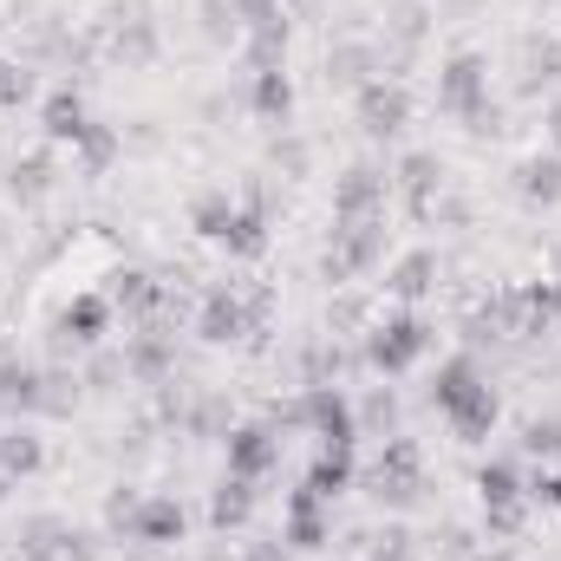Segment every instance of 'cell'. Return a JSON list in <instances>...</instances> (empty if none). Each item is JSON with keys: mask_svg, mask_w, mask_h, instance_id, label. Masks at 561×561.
Wrapping results in <instances>:
<instances>
[{"mask_svg": "<svg viewBox=\"0 0 561 561\" xmlns=\"http://www.w3.org/2000/svg\"><path fill=\"white\" fill-rule=\"evenodd\" d=\"M431 405L444 412V424H450L463 444H483V437L496 431V392H490V379H483V366H477L470 353H457V359L437 366Z\"/></svg>", "mask_w": 561, "mask_h": 561, "instance_id": "cell-1", "label": "cell"}, {"mask_svg": "<svg viewBox=\"0 0 561 561\" xmlns=\"http://www.w3.org/2000/svg\"><path fill=\"white\" fill-rule=\"evenodd\" d=\"M437 105H444L450 118H463L470 131H490V125H496L483 53H450V59H444V72H437Z\"/></svg>", "mask_w": 561, "mask_h": 561, "instance_id": "cell-2", "label": "cell"}, {"mask_svg": "<svg viewBox=\"0 0 561 561\" xmlns=\"http://www.w3.org/2000/svg\"><path fill=\"white\" fill-rule=\"evenodd\" d=\"M424 353H431V327H424L412 307H399V313H386V320H373V327H366V366H373V373H386V379L412 373Z\"/></svg>", "mask_w": 561, "mask_h": 561, "instance_id": "cell-3", "label": "cell"}, {"mask_svg": "<svg viewBox=\"0 0 561 561\" xmlns=\"http://www.w3.org/2000/svg\"><path fill=\"white\" fill-rule=\"evenodd\" d=\"M477 496H483V516H490L496 536H516V529H523V516H529V483H523L516 463L490 457V463L477 470Z\"/></svg>", "mask_w": 561, "mask_h": 561, "instance_id": "cell-4", "label": "cell"}, {"mask_svg": "<svg viewBox=\"0 0 561 561\" xmlns=\"http://www.w3.org/2000/svg\"><path fill=\"white\" fill-rule=\"evenodd\" d=\"M424 490V457L412 437H392L386 444V457H379V470H373V496L379 503H392V510H412Z\"/></svg>", "mask_w": 561, "mask_h": 561, "instance_id": "cell-5", "label": "cell"}, {"mask_svg": "<svg viewBox=\"0 0 561 561\" xmlns=\"http://www.w3.org/2000/svg\"><path fill=\"white\" fill-rule=\"evenodd\" d=\"M300 424H313L320 444H340V450L359 444V419H353V405H346L340 386H307L300 392Z\"/></svg>", "mask_w": 561, "mask_h": 561, "instance_id": "cell-6", "label": "cell"}, {"mask_svg": "<svg viewBox=\"0 0 561 561\" xmlns=\"http://www.w3.org/2000/svg\"><path fill=\"white\" fill-rule=\"evenodd\" d=\"M412 125V99H405V85H392V79H366L359 85V131L366 138H399Z\"/></svg>", "mask_w": 561, "mask_h": 561, "instance_id": "cell-7", "label": "cell"}, {"mask_svg": "<svg viewBox=\"0 0 561 561\" xmlns=\"http://www.w3.org/2000/svg\"><path fill=\"white\" fill-rule=\"evenodd\" d=\"M222 444H229V477L262 483V477L280 463V431H275V424H236Z\"/></svg>", "mask_w": 561, "mask_h": 561, "instance_id": "cell-8", "label": "cell"}, {"mask_svg": "<svg viewBox=\"0 0 561 561\" xmlns=\"http://www.w3.org/2000/svg\"><path fill=\"white\" fill-rule=\"evenodd\" d=\"M366 216H386V170L353 163L333 183V222H366Z\"/></svg>", "mask_w": 561, "mask_h": 561, "instance_id": "cell-9", "label": "cell"}, {"mask_svg": "<svg viewBox=\"0 0 561 561\" xmlns=\"http://www.w3.org/2000/svg\"><path fill=\"white\" fill-rule=\"evenodd\" d=\"M255 320H249V307H242V294L236 287H209L203 294V307H196V333L209 340V346H229V340H242Z\"/></svg>", "mask_w": 561, "mask_h": 561, "instance_id": "cell-10", "label": "cell"}, {"mask_svg": "<svg viewBox=\"0 0 561 561\" xmlns=\"http://www.w3.org/2000/svg\"><path fill=\"white\" fill-rule=\"evenodd\" d=\"M183 529H190V516H183V503H176V496H144L125 536L144 542V549H176V542H183Z\"/></svg>", "mask_w": 561, "mask_h": 561, "instance_id": "cell-11", "label": "cell"}, {"mask_svg": "<svg viewBox=\"0 0 561 561\" xmlns=\"http://www.w3.org/2000/svg\"><path fill=\"white\" fill-rule=\"evenodd\" d=\"M327 510H333V503H320V496L300 483V490L287 496V529H280V542H287V549H327V536H333Z\"/></svg>", "mask_w": 561, "mask_h": 561, "instance_id": "cell-12", "label": "cell"}, {"mask_svg": "<svg viewBox=\"0 0 561 561\" xmlns=\"http://www.w3.org/2000/svg\"><path fill=\"white\" fill-rule=\"evenodd\" d=\"M0 412L39 419L46 412V373H33L26 359H0Z\"/></svg>", "mask_w": 561, "mask_h": 561, "instance_id": "cell-13", "label": "cell"}, {"mask_svg": "<svg viewBox=\"0 0 561 561\" xmlns=\"http://www.w3.org/2000/svg\"><path fill=\"white\" fill-rule=\"evenodd\" d=\"M222 249H229L236 262H262V255H268V196H262V190L236 209V222H229Z\"/></svg>", "mask_w": 561, "mask_h": 561, "instance_id": "cell-14", "label": "cell"}, {"mask_svg": "<svg viewBox=\"0 0 561 561\" xmlns=\"http://www.w3.org/2000/svg\"><path fill=\"white\" fill-rule=\"evenodd\" d=\"M431 287H437V255H431V249H412V255H399V262L386 268V294H392L399 307H419Z\"/></svg>", "mask_w": 561, "mask_h": 561, "instance_id": "cell-15", "label": "cell"}, {"mask_svg": "<svg viewBox=\"0 0 561 561\" xmlns=\"http://www.w3.org/2000/svg\"><path fill=\"white\" fill-rule=\"evenodd\" d=\"M105 327H112V294H72L66 313H59V333L79 340V346H99Z\"/></svg>", "mask_w": 561, "mask_h": 561, "instance_id": "cell-16", "label": "cell"}, {"mask_svg": "<svg viewBox=\"0 0 561 561\" xmlns=\"http://www.w3.org/2000/svg\"><path fill=\"white\" fill-rule=\"evenodd\" d=\"M516 196H523L529 209H556L561 203V150H549V157H523V163H516Z\"/></svg>", "mask_w": 561, "mask_h": 561, "instance_id": "cell-17", "label": "cell"}, {"mask_svg": "<svg viewBox=\"0 0 561 561\" xmlns=\"http://www.w3.org/2000/svg\"><path fill=\"white\" fill-rule=\"evenodd\" d=\"M399 183L412 190V209L431 222V216H437V190H444V163H437L431 150H405V157H399Z\"/></svg>", "mask_w": 561, "mask_h": 561, "instance_id": "cell-18", "label": "cell"}, {"mask_svg": "<svg viewBox=\"0 0 561 561\" xmlns=\"http://www.w3.org/2000/svg\"><path fill=\"white\" fill-rule=\"evenodd\" d=\"M39 125H46V144H79L92 118H85V99H79L72 85H59V92L39 105Z\"/></svg>", "mask_w": 561, "mask_h": 561, "instance_id": "cell-19", "label": "cell"}, {"mask_svg": "<svg viewBox=\"0 0 561 561\" xmlns=\"http://www.w3.org/2000/svg\"><path fill=\"white\" fill-rule=\"evenodd\" d=\"M353 450H340V444H320V457H313V470H307V490L320 496V503H333V496H346L353 490Z\"/></svg>", "mask_w": 561, "mask_h": 561, "instance_id": "cell-20", "label": "cell"}, {"mask_svg": "<svg viewBox=\"0 0 561 561\" xmlns=\"http://www.w3.org/2000/svg\"><path fill=\"white\" fill-rule=\"evenodd\" d=\"M125 373H131V379H144V386H157V379L170 373V333H163V327H144V333H131V346H125Z\"/></svg>", "mask_w": 561, "mask_h": 561, "instance_id": "cell-21", "label": "cell"}, {"mask_svg": "<svg viewBox=\"0 0 561 561\" xmlns=\"http://www.w3.org/2000/svg\"><path fill=\"white\" fill-rule=\"evenodd\" d=\"M39 463H46L39 431H33V424H7V431H0V470H7V483H13V477H33Z\"/></svg>", "mask_w": 561, "mask_h": 561, "instance_id": "cell-22", "label": "cell"}, {"mask_svg": "<svg viewBox=\"0 0 561 561\" xmlns=\"http://www.w3.org/2000/svg\"><path fill=\"white\" fill-rule=\"evenodd\" d=\"M249 510H255V483H249V477H222L216 496H209V523H216V529H242Z\"/></svg>", "mask_w": 561, "mask_h": 561, "instance_id": "cell-23", "label": "cell"}, {"mask_svg": "<svg viewBox=\"0 0 561 561\" xmlns=\"http://www.w3.org/2000/svg\"><path fill=\"white\" fill-rule=\"evenodd\" d=\"M112 307H125V313L150 320V313L163 307V287L144 275V268H118V275H112Z\"/></svg>", "mask_w": 561, "mask_h": 561, "instance_id": "cell-24", "label": "cell"}, {"mask_svg": "<svg viewBox=\"0 0 561 561\" xmlns=\"http://www.w3.org/2000/svg\"><path fill=\"white\" fill-rule=\"evenodd\" d=\"M249 105H255V118L262 125H287V112H294V85H287V72H255V92H249Z\"/></svg>", "mask_w": 561, "mask_h": 561, "instance_id": "cell-25", "label": "cell"}, {"mask_svg": "<svg viewBox=\"0 0 561 561\" xmlns=\"http://www.w3.org/2000/svg\"><path fill=\"white\" fill-rule=\"evenodd\" d=\"M229 222H236V203H229V190H203V196L190 203V229H196V236L222 242V236H229Z\"/></svg>", "mask_w": 561, "mask_h": 561, "instance_id": "cell-26", "label": "cell"}, {"mask_svg": "<svg viewBox=\"0 0 561 561\" xmlns=\"http://www.w3.org/2000/svg\"><path fill=\"white\" fill-rule=\"evenodd\" d=\"M118 131H112V125H85V138L72 144V157H79V170H85V176H99V170H112V157H118Z\"/></svg>", "mask_w": 561, "mask_h": 561, "instance_id": "cell-27", "label": "cell"}, {"mask_svg": "<svg viewBox=\"0 0 561 561\" xmlns=\"http://www.w3.org/2000/svg\"><path fill=\"white\" fill-rule=\"evenodd\" d=\"M280 59H287V20L249 26V66H255V72H275Z\"/></svg>", "mask_w": 561, "mask_h": 561, "instance_id": "cell-28", "label": "cell"}, {"mask_svg": "<svg viewBox=\"0 0 561 561\" xmlns=\"http://www.w3.org/2000/svg\"><path fill=\"white\" fill-rule=\"evenodd\" d=\"M523 450L542 457V463H556L561 457V419H529L523 424Z\"/></svg>", "mask_w": 561, "mask_h": 561, "instance_id": "cell-29", "label": "cell"}, {"mask_svg": "<svg viewBox=\"0 0 561 561\" xmlns=\"http://www.w3.org/2000/svg\"><path fill=\"white\" fill-rule=\"evenodd\" d=\"M53 190V157L39 150V157H26V163H13V196H46Z\"/></svg>", "mask_w": 561, "mask_h": 561, "instance_id": "cell-30", "label": "cell"}, {"mask_svg": "<svg viewBox=\"0 0 561 561\" xmlns=\"http://www.w3.org/2000/svg\"><path fill=\"white\" fill-rule=\"evenodd\" d=\"M196 13H203V33H209L216 46H229V39L242 33V20H236V7H229V0H203Z\"/></svg>", "mask_w": 561, "mask_h": 561, "instance_id": "cell-31", "label": "cell"}, {"mask_svg": "<svg viewBox=\"0 0 561 561\" xmlns=\"http://www.w3.org/2000/svg\"><path fill=\"white\" fill-rule=\"evenodd\" d=\"M353 419H359V431H392V424H399V399H392V392L379 386V392H373V399H366V405H359Z\"/></svg>", "mask_w": 561, "mask_h": 561, "instance_id": "cell-32", "label": "cell"}, {"mask_svg": "<svg viewBox=\"0 0 561 561\" xmlns=\"http://www.w3.org/2000/svg\"><path fill=\"white\" fill-rule=\"evenodd\" d=\"M229 7H236V20H242V26H268V20H287V13H280V0H229Z\"/></svg>", "mask_w": 561, "mask_h": 561, "instance_id": "cell-33", "label": "cell"}, {"mask_svg": "<svg viewBox=\"0 0 561 561\" xmlns=\"http://www.w3.org/2000/svg\"><path fill=\"white\" fill-rule=\"evenodd\" d=\"M373 561H412V536H405V529H386L379 549H373Z\"/></svg>", "mask_w": 561, "mask_h": 561, "instance_id": "cell-34", "label": "cell"}, {"mask_svg": "<svg viewBox=\"0 0 561 561\" xmlns=\"http://www.w3.org/2000/svg\"><path fill=\"white\" fill-rule=\"evenodd\" d=\"M26 92H33V79H26L20 66H0V105H20Z\"/></svg>", "mask_w": 561, "mask_h": 561, "instance_id": "cell-35", "label": "cell"}, {"mask_svg": "<svg viewBox=\"0 0 561 561\" xmlns=\"http://www.w3.org/2000/svg\"><path fill=\"white\" fill-rule=\"evenodd\" d=\"M249 561H287V549H280V542H255V549H249Z\"/></svg>", "mask_w": 561, "mask_h": 561, "instance_id": "cell-36", "label": "cell"}, {"mask_svg": "<svg viewBox=\"0 0 561 561\" xmlns=\"http://www.w3.org/2000/svg\"><path fill=\"white\" fill-rule=\"evenodd\" d=\"M477 561H516V556L510 549H490V556H477Z\"/></svg>", "mask_w": 561, "mask_h": 561, "instance_id": "cell-37", "label": "cell"}, {"mask_svg": "<svg viewBox=\"0 0 561 561\" xmlns=\"http://www.w3.org/2000/svg\"><path fill=\"white\" fill-rule=\"evenodd\" d=\"M556 144H561V112H556Z\"/></svg>", "mask_w": 561, "mask_h": 561, "instance_id": "cell-38", "label": "cell"}, {"mask_svg": "<svg viewBox=\"0 0 561 561\" xmlns=\"http://www.w3.org/2000/svg\"><path fill=\"white\" fill-rule=\"evenodd\" d=\"M0 496H7V470H0Z\"/></svg>", "mask_w": 561, "mask_h": 561, "instance_id": "cell-39", "label": "cell"}]
</instances>
